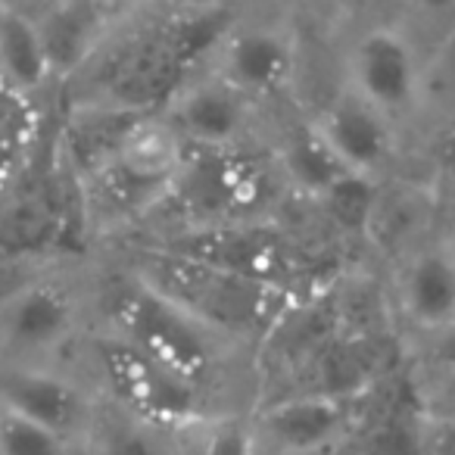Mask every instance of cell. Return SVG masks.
Masks as SVG:
<instances>
[{
  "mask_svg": "<svg viewBox=\"0 0 455 455\" xmlns=\"http://www.w3.org/2000/svg\"><path fill=\"white\" fill-rule=\"evenodd\" d=\"M225 7L188 10L178 7L172 16L147 26L107 53L97 97L100 103L159 113L188 82V72L206 51H215L228 35Z\"/></svg>",
  "mask_w": 455,
  "mask_h": 455,
  "instance_id": "1",
  "label": "cell"
},
{
  "mask_svg": "<svg viewBox=\"0 0 455 455\" xmlns=\"http://www.w3.org/2000/svg\"><path fill=\"white\" fill-rule=\"evenodd\" d=\"M138 278L175 299L228 340L253 337V331L268 337V331L284 315L275 284L203 256L150 253L138 268Z\"/></svg>",
  "mask_w": 455,
  "mask_h": 455,
  "instance_id": "2",
  "label": "cell"
},
{
  "mask_svg": "<svg viewBox=\"0 0 455 455\" xmlns=\"http://www.w3.org/2000/svg\"><path fill=\"white\" fill-rule=\"evenodd\" d=\"M109 309L116 334L184 378L206 387L209 374L219 368L228 337L190 315L184 306L140 281L138 275L119 287Z\"/></svg>",
  "mask_w": 455,
  "mask_h": 455,
  "instance_id": "3",
  "label": "cell"
},
{
  "mask_svg": "<svg viewBox=\"0 0 455 455\" xmlns=\"http://www.w3.org/2000/svg\"><path fill=\"white\" fill-rule=\"evenodd\" d=\"M94 353L100 374L109 380V390L116 393L122 409L132 411L138 421L163 427L175 418L206 409L203 384L184 378L175 368L156 362L153 355L140 353L116 331L97 340Z\"/></svg>",
  "mask_w": 455,
  "mask_h": 455,
  "instance_id": "4",
  "label": "cell"
},
{
  "mask_svg": "<svg viewBox=\"0 0 455 455\" xmlns=\"http://www.w3.org/2000/svg\"><path fill=\"white\" fill-rule=\"evenodd\" d=\"M365 393H291L253 418L256 443L268 455H324L359 421Z\"/></svg>",
  "mask_w": 455,
  "mask_h": 455,
  "instance_id": "5",
  "label": "cell"
},
{
  "mask_svg": "<svg viewBox=\"0 0 455 455\" xmlns=\"http://www.w3.org/2000/svg\"><path fill=\"white\" fill-rule=\"evenodd\" d=\"M347 88L374 103L390 119L411 113L421 94V63L411 41L390 26L359 35L347 57Z\"/></svg>",
  "mask_w": 455,
  "mask_h": 455,
  "instance_id": "6",
  "label": "cell"
},
{
  "mask_svg": "<svg viewBox=\"0 0 455 455\" xmlns=\"http://www.w3.org/2000/svg\"><path fill=\"white\" fill-rule=\"evenodd\" d=\"M78 324L82 303L60 281H26L0 299V347L20 359L63 349Z\"/></svg>",
  "mask_w": 455,
  "mask_h": 455,
  "instance_id": "7",
  "label": "cell"
},
{
  "mask_svg": "<svg viewBox=\"0 0 455 455\" xmlns=\"http://www.w3.org/2000/svg\"><path fill=\"white\" fill-rule=\"evenodd\" d=\"M0 405L78 440L91 430L94 409L76 380L26 359L0 362Z\"/></svg>",
  "mask_w": 455,
  "mask_h": 455,
  "instance_id": "8",
  "label": "cell"
},
{
  "mask_svg": "<svg viewBox=\"0 0 455 455\" xmlns=\"http://www.w3.org/2000/svg\"><path fill=\"white\" fill-rule=\"evenodd\" d=\"M312 125L347 169L384 178L387 165L393 163L396 153L393 119L353 88H343L337 97H331Z\"/></svg>",
  "mask_w": 455,
  "mask_h": 455,
  "instance_id": "9",
  "label": "cell"
},
{
  "mask_svg": "<svg viewBox=\"0 0 455 455\" xmlns=\"http://www.w3.org/2000/svg\"><path fill=\"white\" fill-rule=\"evenodd\" d=\"M190 159V144L163 113H144L125 132L116 156L97 175H116L132 194H163L175 188Z\"/></svg>",
  "mask_w": 455,
  "mask_h": 455,
  "instance_id": "10",
  "label": "cell"
},
{
  "mask_svg": "<svg viewBox=\"0 0 455 455\" xmlns=\"http://www.w3.org/2000/svg\"><path fill=\"white\" fill-rule=\"evenodd\" d=\"M250 97L219 76L184 82L159 113L178 128L194 150H231L250 122Z\"/></svg>",
  "mask_w": 455,
  "mask_h": 455,
  "instance_id": "11",
  "label": "cell"
},
{
  "mask_svg": "<svg viewBox=\"0 0 455 455\" xmlns=\"http://www.w3.org/2000/svg\"><path fill=\"white\" fill-rule=\"evenodd\" d=\"M215 53H219L215 76L250 100L284 91L297 69V51L291 38L266 26L228 32Z\"/></svg>",
  "mask_w": 455,
  "mask_h": 455,
  "instance_id": "12",
  "label": "cell"
},
{
  "mask_svg": "<svg viewBox=\"0 0 455 455\" xmlns=\"http://www.w3.org/2000/svg\"><path fill=\"white\" fill-rule=\"evenodd\" d=\"M396 291L399 309L421 334L455 322V256L449 237L421 243L405 256Z\"/></svg>",
  "mask_w": 455,
  "mask_h": 455,
  "instance_id": "13",
  "label": "cell"
},
{
  "mask_svg": "<svg viewBox=\"0 0 455 455\" xmlns=\"http://www.w3.org/2000/svg\"><path fill=\"white\" fill-rule=\"evenodd\" d=\"M156 430L165 455H253L259 446L253 418L209 409V405L175 418Z\"/></svg>",
  "mask_w": 455,
  "mask_h": 455,
  "instance_id": "14",
  "label": "cell"
},
{
  "mask_svg": "<svg viewBox=\"0 0 455 455\" xmlns=\"http://www.w3.org/2000/svg\"><path fill=\"white\" fill-rule=\"evenodd\" d=\"M53 78V63L47 53L41 26L0 0V84L35 97Z\"/></svg>",
  "mask_w": 455,
  "mask_h": 455,
  "instance_id": "15",
  "label": "cell"
},
{
  "mask_svg": "<svg viewBox=\"0 0 455 455\" xmlns=\"http://www.w3.org/2000/svg\"><path fill=\"white\" fill-rule=\"evenodd\" d=\"M38 26L51 53L53 76H69L82 69L100 47L103 0H53Z\"/></svg>",
  "mask_w": 455,
  "mask_h": 455,
  "instance_id": "16",
  "label": "cell"
},
{
  "mask_svg": "<svg viewBox=\"0 0 455 455\" xmlns=\"http://www.w3.org/2000/svg\"><path fill=\"white\" fill-rule=\"evenodd\" d=\"M418 421L421 409L415 393L403 409H362L353 430L324 455H418Z\"/></svg>",
  "mask_w": 455,
  "mask_h": 455,
  "instance_id": "17",
  "label": "cell"
},
{
  "mask_svg": "<svg viewBox=\"0 0 455 455\" xmlns=\"http://www.w3.org/2000/svg\"><path fill=\"white\" fill-rule=\"evenodd\" d=\"M278 163H281V169L287 172V178H291L299 190L315 196V200L343 175V172H353L337 159V153L331 150L328 144H324V138L315 132L312 122L287 132L284 144H281V150H278Z\"/></svg>",
  "mask_w": 455,
  "mask_h": 455,
  "instance_id": "18",
  "label": "cell"
},
{
  "mask_svg": "<svg viewBox=\"0 0 455 455\" xmlns=\"http://www.w3.org/2000/svg\"><path fill=\"white\" fill-rule=\"evenodd\" d=\"M38 128L41 119L35 97L0 84V194L28 165Z\"/></svg>",
  "mask_w": 455,
  "mask_h": 455,
  "instance_id": "19",
  "label": "cell"
},
{
  "mask_svg": "<svg viewBox=\"0 0 455 455\" xmlns=\"http://www.w3.org/2000/svg\"><path fill=\"white\" fill-rule=\"evenodd\" d=\"M322 206L343 231L368 235L378 219L380 206V178L362 175V172H343L322 196Z\"/></svg>",
  "mask_w": 455,
  "mask_h": 455,
  "instance_id": "20",
  "label": "cell"
},
{
  "mask_svg": "<svg viewBox=\"0 0 455 455\" xmlns=\"http://www.w3.org/2000/svg\"><path fill=\"white\" fill-rule=\"evenodd\" d=\"M69 436L0 405V455H72Z\"/></svg>",
  "mask_w": 455,
  "mask_h": 455,
  "instance_id": "21",
  "label": "cell"
},
{
  "mask_svg": "<svg viewBox=\"0 0 455 455\" xmlns=\"http://www.w3.org/2000/svg\"><path fill=\"white\" fill-rule=\"evenodd\" d=\"M411 393L421 415L455 421V368H427L418 380H411Z\"/></svg>",
  "mask_w": 455,
  "mask_h": 455,
  "instance_id": "22",
  "label": "cell"
},
{
  "mask_svg": "<svg viewBox=\"0 0 455 455\" xmlns=\"http://www.w3.org/2000/svg\"><path fill=\"white\" fill-rule=\"evenodd\" d=\"M418 455H455V421L421 415V421H418Z\"/></svg>",
  "mask_w": 455,
  "mask_h": 455,
  "instance_id": "23",
  "label": "cell"
},
{
  "mask_svg": "<svg viewBox=\"0 0 455 455\" xmlns=\"http://www.w3.org/2000/svg\"><path fill=\"white\" fill-rule=\"evenodd\" d=\"M427 337V368H455V322L424 331Z\"/></svg>",
  "mask_w": 455,
  "mask_h": 455,
  "instance_id": "24",
  "label": "cell"
},
{
  "mask_svg": "<svg viewBox=\"0 0 455 455\" xmlns=\"http://www.w3.org/2000/svg\"><path fill=\"white\" fill-rule=\"evenodd\" d=\"M434 159H436V169H440L443 181L455 188V122L440 134V140H436V150H434Z\"/></svg>",
  "mask_w": 455,
  "mask_h": 455,
  "instance_id": "25",
  "label": "cell"
},
{
  "mask_svg": "<svg viewBox=\"0 0 455 455\" xmlns=\"http://www.w3.org/2000/svg\"><path fill=\"white\" fill-rule=\"evenodd\" d=\"M405 4L424 10V13H449V10H455V0H405Z\"/></svg>",
  "mask_w": 455,
  "mask_h": 455,
  "instance_id": "26",
  "label": "cell"
},
{
  "mask_svg": "<svg viewBox=\"0 0 455 455\" xmlns=\"http://www.w3.org/2000/svg\"><path fill=\"white\" fill-rule=\"evenodd\" d=\"M178 7H188V10H203V7H225V0H172Z\"/></svg>",
  "mask_w": 455,
  "mask_h": 455,
  "instance_id": "27",
  "label": "cell"
},
{
  "mask_svg": "<svg viewBox=\"0 0 455 455\" xmlns=\"http://www.w3.org/2000/svg\"><path fill=\"white\" fill-rule=\"evenodd\" d=\"M449 237V247H452V256H455V235H446Z\"/></svg>",
  "mask_w": 455,
  "mask_h": 455,
  "instance_id": "28",
  "label": "cell"
},
{
  "mask_svg": "<svg viewBox=\"0 0 455 455\" xmlns=\"http://www.w3.org/2000/svg\"><path fill=\"white\" fill-rule=\"evenodd\" d=\"M253 455H268V452H266V449H259V446H256V452H253Z\"/></svg>",
  "mask_w": 455,
  "mask_h": 455,
  "instance_id": "29",
  "label": "cell"
},
{
  "mask_svg": "<svg viewBox=\"0 0 455 455\" xmlns=\"http://www.w3.org/2000/svg\"><path fill=\"white\" fill-rule=\"evenodd\" d=\"M452 235H455V231H452Z\"/></svg>",
  "mask_w": 455,
  "mask_h": 455,
  "instance_id": "30",
  "label": "cell"
}]
</instances>
